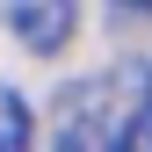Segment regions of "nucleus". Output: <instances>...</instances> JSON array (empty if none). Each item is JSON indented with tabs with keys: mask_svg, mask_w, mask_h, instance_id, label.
<instances>
[{
	"mask_svg": "<svg viewBox=\"0 0 152 152\" xmlns=\"http://www.w3.org/2000/svg\"><path fill=\"white\" fill-rule=\"evenodd\" d=\"M116 152H152V109H123V130H116Z\"/></svg>",
	"mask_w": 152,
	"mask_h": 152,
	"instance_id": "20e7f679",
	"label": "nucleus"
},
{
	"mask_svg": "<svg viewBox=\"0 0 152 152\" xmlns=\"http://www.w3.org/2000/svg\"><path fill=\"white\" fill-rule=\"evenodd\" d=\"M7 29L22 36L29 51H65L72 29H80V15H72L65 0H15V7H7Z\"/></svg>",
	"mask_w": 152,
	"mask_h": 152,
	"instance_id": "f03ea898",
	"label": "nucleus"
},
{
	"mask_svg": "<svg viewBox=\"0 0 152 152\" xmlns=\"http://www.w3.org/2000/svg\"><path fill=\"white\" fill-rule=\"evenodd\" d=\"M116 130H123V94H116L109 72L58 87V109H51V152H116Z\"/></svg>",
	"mask_w": 152,
	"mask_h": 152,
	"instance_id": "f257e3e1",
	"label": "nucleus"
},
{
	"mask_svg": "<svg viewBox=\"0 0 152 152\" xmlns=\"http://www.w3.org/2000/svg\"><path fill=\"white\" fill-rule=\"evenodd\" d=\"M145 109H152V65H145Z\"/></svg>",
	"mask_w": 152,
	"mask_h": 152,
	"instance_id": "39448f33",
	"label": "nucleus"
},
{
	"mask_svg": "<svg viewBox=\"0 0 152 152\" xmlns=\"http://www.w3.org/2000/svg\"><path fill=\"white\" fill-rule=\"evenodd\" d=\"M29 138H36L29 102H22L15 87H0V152H29Z\"/></svg>",
	"mask_w": 152,
	"mask_h": 152,
	"instance_id": "7ed1b4c3",
	"label": "nucleus"
}]
</instances>
